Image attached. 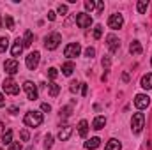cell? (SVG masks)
I'll return each instance as SVG.
<instances>
[{"label": "cell", "instance_id": "cell-1", "mask_svg": "<svg viewBox=\"0 0 152 150\" xmlns=\"http://www.w3.org/2000/svg\"><path fill=\"white\" fill-rule=\"evenodd\" d=\"M23 124L27 127H37L42 124V113L39 111H27L23 117Z\"/></svg>", "mask_w": 152, "mask_h": 150}, {"label": "cell", "instance_id": "cell-2", "mask_svg": "<svg viewBox=\"0 0 152 150\" xmlns=\"http://www.w3.org/2000/svg\"><path fill=\"white\" fill-rule=\"evenodd\" d=\"M143 124H145V115L143 113H134L133 118H131V131L134 134H140L142 129H143Z\"/></svg>", "mask_w": 152, "mask_h": 150}, {"label": "cell", "instance_id": "cell-3", "mask_svg": "<svg viewBox=\"0 0 152 150\" xmlns=\"http://www.w3.org/2000/svg\"><path fill=\"white\" fill-rule=\"evenodd\" d=\"M2 88H4V92L9 94V95H18V94H20V85H18L12 78H7V79L2 83Z\"/></svg>", "mask_w": 152, "mask_h": 150}, {"label": "cell", "instance_id": "cell-4", "mask_svg": "<svg viewBox=\"0 0 152 150\" xmlns=\"http://www.w3.org/2000/svg\"><path fill=\"white\" fill-rule=\"evenodd\" d=\"M60 42H62L60 34H58V32H53V34H50L48 37L44 39V48H46V50H57Z\"/></svg>", "mask_w": 152, "mask_h": 150}, {"label": "cell", "instance_id": "cell-5", "mask_svg": "<svg viewBox=\"0 0 152 150\" xmlns=\"http://www.w3.org/2000/svg\"><path fill=\"white\" fill-rule=\"evenodd\" d=\"M81 53V46H80V42H71V44H67L66 48H64V55L67 57V58H75Z\"/></svg>", "mask_w": 152, "mask_h": 150}, {"label": "cell", "instance_id": "cell-6", "mask_svg": "<svg viewBox=\"0 0 152 150\" xmlns=\"http://www.w3.org/2000/svg\"><path fill=\"white\" fill-rule=\"evenodd\" d=\"M39 60H41V53H39V51H32V53H28L25 64H27V67H28L30 71H36L37 66H39Z\"/></svg>", "mask_w": 152, "mask_h": 150}, {"label": "cell", "instance_id": "cell-7", "mask_svg": "<svg viewBox=\"0 0 152 150\" xmlns=\"http://www.w3.org/2000/svg\"><path fill=\"white\" fill-rule=\"evenodd\" d=\"M76 25H78L80 28H90V25H92V18H90V14H87V12H80V14H76Z\"/></svg>", "mask_w": 152, "mask_h": 150}, {"label": "cell", "instance_id": "cell-8", "mask_svg": "<svg viewBox=\"0 0 152 150\" xmlns=\"http://www.w3.org/2000/svg\"><path fill=\"white\" fill-rule=\"evenodd\" d=\"M23 90H25L28 101H36V99H37V87H36V83L25 81V83H23Z\"/></svg>", "mask_w": 152, "mask_h": 150}, {"label": "cell", "instance_id": "cell-9", "mask_svg": "<svg viewBox=\"0 0 152 150\" xmlns=\"http://www.w3.org/2000/svg\"><path fill=\"white\" fill-rule=\"evenodd\" d=\"M122 25H124V18H122V14L115 12V14H112V16L108 18V27H110L112 30H118V28H122Z\"/></svg>", "mask_w": 152, "mask_h": 150}, {"label": "cell", "instance_id": "cell-10", "mask_svg": "<svg viewBox=\"0 0 152 150\" xmlns=\"http://www.w3.org/2000/svg\"><path fill=\"white\" fill-rule=\"evenodd\" d=\"M149 104H151V97H149L147 94H138V95L134 97V106H136L138 110H145Z\"/></svg>", "mask_w": 152, "mask_h": 150}, {"label": "cell", "instance_id": "cell-11", "mask_svg": "<svg viewBox=\"0 0 152 150\" xmlns=\"http://www.w3.org/2000/svg\"><path fill=\"white\" fill-rule=\"evenodd\" d=\"M4 69H5V73H7L9 76H14L16 73H18L20 66H18L16 58H9V60H5V62H4Z\"/></svg>", "mask_w": 152, "mask_h": 150}, {"label": "cell", "instance_id": "cell-12", "mask_svg": "<svg viewBox=\"0 0 152 150\" xmlns=\"http://www.w3.org/2000/svg\"><path fill=\"white\" fill-rule=\"evenodd\" d=\"M71 134H73V127H71V125H64V127L58 131V140H60V141H67Z\"/></svg>", "mask_w": 152, "mask_h": 150}, {"label": "cell", "instance_id": "cell-13", "mask_svg": "<svg viewBox=\"0 0 152 150\" xmlns=\"http://www.w3.org/2000/svg\"><path fill=\"white\" fill-rule=\"evenodd\" d=\"M23 41L18 37L16 41H14V44H12V48H11V53H12V57H20L21 55V51H23Z\"/></svg>", "mask_w": 152, "mask_h": 150}, {"label": "cell", "instance_id": "cell-14", "mask_svg": "<svg viewBox=\"0 0 152 150\" xmlns=\"http://www.w3.org/2000/svg\"><path fill=\"white\" fill-rule=\"evenodd\" d=\"M106 41H108V48H110V51H112V53H115V51L120 48V41L115 37V36H108Z\"/></svg>", "mask_w": 152, "mask_h": 150}, {"label": "cell", "instance_id": "cell-15", "mask_svg": "<svg viewBox=\"0 0 152 150\" xmlns=\"http://www.w3.org/2000/svg\"><path fill=\"white\" fill-rule=\"evenodd\" d=\"M140 85H142L145 90H151V88H152V74H151V73H147V74L142 76V81H140Z\"/></svg>", "mask_w": 152, "mask_h": 150}, {"label": "cell", "instance_id": "cell-16", "mask_svg": "<svg viewBox=\"0 0 152 150\" xmlns=\"http://www.w3.org/2000/svg\"><path fill=\"white\" fill-rule=\"evenodd\" d=\"M101 145V140L97 138V136H94V138H90L88 141H85V149L87 150H94V149H97Z\"/></svg>", "mask_w": 152, "mask_h": 150}, {"label": "cell", "instance_id": "cell-17", "mask_svg": "<svg viewBox=\"0 0 152 150\" xmlns=\"http://www.w3.org/2000/svg\"><path fill=\"white\" fill-rule=\"evenodd\" d=\"M129 51H131V55H140V53L143 51V48H142L140 41H133V42L129 44Z\"/></svg>", "mask_w": 152, "mask_h": 150}, {"label": "cell", "instance_id": "cell-18", "mask_svg": "<svg viewBox=\"0 0 152 150\" xmlns=\"http://www.w3.org/2000/svg\"><path fill=\"white\" fill-rule=\"evenodd\" d=\"M104 125H106V118H104V117H96L94 122H92V129H96V131L103 129Z\"/></svg>", "mask_w": 152, "mask_h": 150}, {"label": "cell", "instance_id": "cell-19", "mask_svg": "<svg viewBox=\"0 0 152 150\" xmlns=\"http://www.w3.org/2000/svg\"><path fill=\"white\" fill-rule=\"evenodd\" d=\"M87 133H88V122L87 120H80V124H78V134L81 138H85Z\"/></svg>", "mask_w": 152, "mask_h": 150}, {"label": "cell", "instance_id": "cell-20", "mask_svg": "<svg viewBox=\"0 0 152 150\" xmlns=\"http://www.w3.org/2000/svg\"><path fill=\"white\" fill-rule=\"evenodd\" d=\"M120 149H122V145H120V141L115 140V138H112V140L106 143V147H104V150H120Z\"/></svg>", "mask_w": 152, "mask_h": 150}, {"label": "cell", "instance_id": "cell-21", "mask_svg": "<svg viewBox=\"0 0 152 150\" xmlns=\"http://www.w3.org/2000/svg\"><path fill=\"white\" fill-rule=\"evenodd\" d=\"M0 141H2L4 145H11V143H12V131H11V129H7V131L2 134Z\"/></svg>", "mask_w": 152, "mask_h": 150}, {"label": "cell", "instance_id": "cell-22", "mask_svg": "<svg viewBox=\"0 0 152 150\" xmlns=\"http://www.w3.org/2000/svg\"><path fill=\"white\" fill-rule=\"evenodd\" d=\"M73 71H75V64H73V62H66V64L62 66V74L64 76H71Z\"/></svg>", "mask_w": 152, "mask_h": 150}, {"label": "cell", "instance_id": "cell-23", "mask_svg": "<svg viewBox=\"0 0 152 150\" xmlns=\"http://www.w3.org/2000/svg\"><path fill=\"white\" fill-rule=\"evenodd\" d=\"M48 92H50V95H51V97H57V95H58V92H60V87H58L55 81H51V83L48 85Z\"/></svg>", "mask_w": 152, "mask_h": 150}, {"label": "cell", "instance_id": "cell-24", "mask_svg": "<svg viewBox=\"0 0 152 150\" xmlns=\"http://www.w3.org/2000/svg\"><path fill=\"white\" fill-rule=\"evenodd\" d=\"M32 41H34V34H32L30 30H27V32H25V39H23V46H30Z\"/></svg>", "mask_w": 152, "mask_h": 150}, {"label": "cell", "instance_id": "cell-25", "mask_svg": "<svg viewBox=\"0 0 152 150\" xmlns=\"http://www.w3.org/2000/svg\"><path fill=\"white\" fill-rule=\"evenodd\" d=\"M147 7H149V2H147V0H140V2H138V5H136V9H138V12H140V14H143V12L147 11Z\"/></svg>", "mask_w": 152, "mask_h": 150}, {"label": "cell", "instance_id": "cell-26", "mask_svg": "<svg viewBox=\"0 0 152 150\" xmlns=\"http://www.w3.org/2000/svg\"><path fill=\"white\" fill-rule=\"evenodd\" d=\"M9 48V39L0 37V53H5V50Z\"/></svg>", "mask_w": 152, "mask_h": 150}, {"label": "cell", "instance_id": "cell-27", "mask_svg": "<svg viewBox=\"0 0 152 150\" xmlns=\"http://www.w3.org/2000/svg\"><path fill=\"white\" fill-rule=\"evenodd\" d=\"M4 21H5V27H7L9 30H14V20H12V18H11L9 14H7V16L4 18Z\"/></svg>", "mask_w": 152, "mask_h": 150}, {"label": "cell", "instance_id": "cell-28", "mask_svg": "<svg viewBox=\"0 0 152 150\" xmlns=\"http://www.w3.org/2000/svg\"><path fill=\"white\" fill-rule=\"evenodd\" d=\"M51 147H53V136H51V134H48V136L44 138V149L50 150Z\"/></svg>", "mask_w": 152, "mask_h": 150}, {"label": "cell", "instance_id": "cell-29", "mask_svg": "<svg viewBox=\"0 0 152 150\" xmlns=\"http://www.w3.org/2000/svg\"><path fill=\"white\" fill-rule=\"evenodd\" d=\"M101 36H103V25H96L94 27V37L101 39Z\"/></svg>", "mask_w": 152, "mask_h": 150}, {"label": "cell", "instance_id": "cell-30", "mask_svg": "<svg viewBox=\"0 0 152 150\" xmlns=\"http://www.w3.org/2000/svg\"><path fill=\"white\" fill-rule=\"evenodd\" d=\"M85 9L92 12V11L96 9V2H94V0H87V2H85Z\"/></svg>", "mask_w": 152, "mask_h": 150}, {"label": "cell", "instance_id": "cell-31", "mask_svg": "<svg viewBox=\"0 0 152 150\" xmlns=\"http://www.w3.org/2000/svg\"><path fill=\"white\" fill-rule=\"evenodd\" d=\"M57 76H58V71H57L55 67H50V69H48V78H50V79H55Z\"/></svg>", "mask_w": 152, "mask_h": 150}, {"label": "cell", "instance_id": "cell-32", "mask_svg": "<svg viewBox=\"0 0 152 150\" xmlns=\"http://www.w3.org/2000/svg\"><path fill=\"white\" fill-rule=\"evenodd\" d=\"M9 150H21V143H20V141H12V143L9 145Z\"/></svg>", "mask_w": 152, "mask_h": 150}, {"label": "cell", "instance_id": "cell-33", "mask_svg": "<svg viewBox=\"0 0 152 150\" xmlns=\"http://www.w3.org/2000/svg\"><path fill=\"white\" fill-rule=\"evenodd\" d=\"M85 55H87V57H88V58H92V57H94V55H96V50H94V48H90V46H88V48H87V50H85Z\"/></svg>", "mask_w": 152, "mask_h": 150}, {"label": "cell", "instance_id": "cell-34", "mask_svg": "<svg viewBox=\"0 0 152 150\" xmlns=\"http://www.w3.org/2000/svg\"><path fill=\"white\" fill-rule=\"evenodd\" d=\"M20 136H21V140H23V141H28V138H30V134H28V131H27V129H23V131L20 133Z\"/></svg>", "mask_w": 152, "mask_h": 150}, {"label": "cell", "instance_id": "cell-35", "mask_svg": "<svg viewBox=\"0 0 152 150\" xmlns=\"http://www.w3.org/2000/svg\"><path fill=\"white\" fill-rule=\"evenodd\" d=\"M60 115H62V117H69V115H71V106L62 108V110H60Z\"/></svg>", "mask_w": 152, "mask_h": 150}, {"label": "cell", "instance_id": "cell-36", "mask_svg": "<svg viewBox=\"0 0 152 150\" xmlns=\"http://www.w3.org/2000/svg\"><path fill=\"white\" fill-rule=\"evenodd\" d=\"M66 12H67V5L60 4V5H58V14H66Z\"/></svg>", "mask_w": 152, "mask_h": 150}, {"label": "cell", "instance_id": "cell-37", "mask_svg": "<svg viewBox=\"0 0 152 150\" xmlns=\"http://www.w3.org/2000/svg\"><path fill=\"white\" fill-rule=\"evenodd\" d=\"M41 110H42V111H51V106H50V104H48V103H42V104H41Z\"/></svg>", "mask_w": 152, "mask_h": 150}, {"label": "cell", "instance_id": "cell-38", "mask_svg": "<svg viewBox=\"0 0 152 150\" xmlns=\"http://www.w3.org/2000/svg\"><path fill=\"white\" fill-rule=\"evenodd\" d=\"M96 7H97V14H101V12H103V9H104V4H103V2H97V4H96Z\"/></svg>", "mask_w": 152, "mask_h": 150}, {"label": "cell", "instance_id": "cell-39", "mask_svg": "<svg viewBox=\"0 0 152 150\" xmlns=\"http://www.w3.org/2000/svg\"><path fill=\"white\" fill-rule=\"evenodd\" d=\"M55 18H57V12H55V11H48V20H50V21H53Z\"/></svg>", "mask_w": 152, "mask_h": 150}, {"label": "cell", "instance_id": "cell-40", "mask_svg": "<svg viewBox=\"0 0 152 150\" xmlns=\"http://www.w3.org/2000/svg\"><path fill=\"white\" fill-rule=\"evenodd\" d=\"M80 85H81V83H76V81H73V83H71V92H78Z\"/></svg>", "mask_w": 152, "mask_h": 150}, {"label": "cell", "instance_id": "cell-41", "mask_svg": "<svg viewBox=\"0 0 152 150\" xmlns=\"http://www.w3.org/2000/svg\"><path fill=\"white\" fill-rule=\"evenodd\" d=\"M103 67H110V58H108V57L103 58Z\"/></svg>", "mask_w": 152, "mask_h": 150}, {"label": "cell", "instance_id": "cell-42", "mask_svg": "<svg viewBox=\"0 0 152 150\" xmlns=\"http://www.w3.org/2000/svg\"><path fill=\"white\" fill-rule=\"evenodd\" d=\"M87 92H88L87 85H85V83H81V95H87Z\"/></svg>", "mask_w": 152, "mask_h": 150}, {"label": "cell", "instance_id": "cell-43", "mask_svg": "<svg viewBox=\"0 0 152 150\" xmlns=\"http://www.w3.org/2000/svg\"><path fill=\"white\" fill-rule=\"evenodd\" d=\"M5 106V97H4V94L0 92V108H4Z\"/></svg>", "mask_w": 152, "mask_h": 150}, {"label": "cell", "instance_id": "cell-44", "mask_svg": "<svg viewBox=\"0 0 152 150\" xmlns=\"http://www.w3.org/2000/svg\"><path fill=\"white\" fill-rule=\"evenodd\" d=\"M9 113H11V115H16V113H18V108H16V106H11V108H9Z\"/></svg>", "mask_w": 152, "mask_h": 150}, {"label": "cell", "instance_id": "cell-45", "mask_svg": "<svg viewBox=\"0 0 152 150\" xmlns=\"http://www.w3.org/2000/svg\"><path fill=\"white\" fill-rule=\"evenodd\" d=\"M122 79H124V81H129V74H127V73H126V74L122 76Z\"/></svg>", "mask_w": 152, "mask_h": 150}, {"label": "cell", "instance_id": "cell-46", "mask_svg": "<svg viewBox=\"0 0 152 150\" xmlns=\"http://www.w3.org/2000/svg\"><path fill=\"white\" fill-rule=\"evenodd\" d=\"M27 150H34V147H28V149H27Z\"/></svg>", "mask_w": 152, "mask_h": 150}, {"label": "cell", "instance_id": "cell-47", "mask_svg": "<svg viewBox=\"0 0 152 150\" xmlns=\"http://www.w3.org/2000/svg\"><path fill=\"white\" fill-rule=\"evenodd\" d=\"M0 27H2V18H0Z\"/></svg>", "mask_w": 152, "mask_h": 150}, {"label": "cell", "instance_id": "cell-48", "mask_svg": "<svg viewBox=\"0 0 152 150\" xmlns=\"http://www.w3.org/2000/svg\"><path fill=\"white\" fill-rule=\"evenodd\" d=\"M0 129H2V122H0Z\"/></svg>", "mask_w": 152, "mask_h": 150}]
</instances>
